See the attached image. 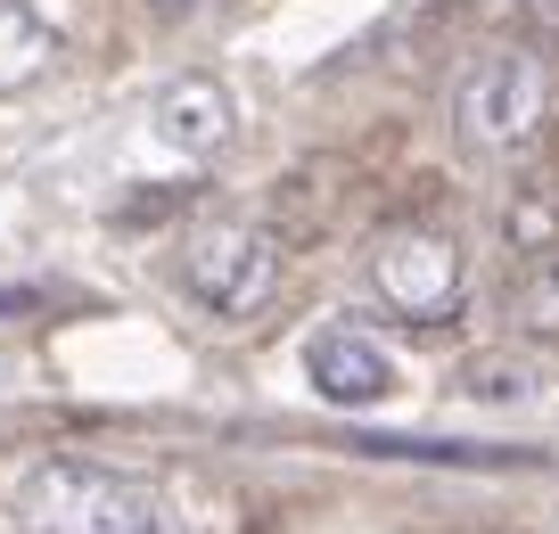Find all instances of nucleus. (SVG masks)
I'll use <instances>...</instances> for the list:
<instances>
[{
  "instance_id": "nucleus-1",
  "label": "nucleus",
  "mask_w": 559,
  "mask_h": 534,
  "mask_svg": "<svg viewBox=\"0 0 559 534\" xmlns=\"http://www.w3.org/2000/svg\"><path fill=\"white\" fill-rule=\"evenodd\" d=\"M17 518L34 534H190L157 485L99 461H41L17 485Z\"/></svg>"
},
{
  "instance_id": "nucleus-2",
  "label": "nucleus",
  "mask_w": 559,
  "mask_h": 534,
  "mask_svg": "<svg viewBox=\"0 0 559 534\" xmlns=\"http://www.w3.org/2000/svg\"><path fill=\"white\" fill-rule=\"evenodd\" d=\"M551 107H559L551 58L526 50V41H502V50L469 58V74L453 83V132H461V149H477V156H519V149L543 140Z\"/></svg>"
},
{
  "instance_id": "nucleus-3",
  "label": "nucleus",
  "mask_w": 559,
  "mask_h": 534,
  "mask_svg": "<svg viewBox=\"0 0 559 534\" xmlns=\"http://www.w3.org/2000/svg\"><path fill=\"white\" fill-rule=\"evenodd\" d=\"M280 239L263 223H198L181 239V288L190 305H206L214 321H255L280 296Z\"/></svg>"
},
{
  "instance_id": "nucleus-4",
  "label": "nucleus",
  "mask_w": 559,
  "mask_h": 534,
  "mask_svg": "<svg viewBox=\"0 0 559 534\" xmlns=\"http://www.w3.org/2000/svg\"><path fill=\"white\" fill-rule=\"evenodd\" d=\"M370 288H379L386 312H403V321H444V312L461 305V247L444 239V230H386L379 247H370Z\"/></svg>"
},
{
  "instance_id": "nucleus-5",
  "label": "nucleus",
  "mask_w": 559,
  "mask_h": 534,
  "mask_svg": "<svg viewBox=\"0 0 559 534\" xmlns=\"http://www.w3.org/2000/svg\"><path fill=\"white\" fill-rule=\"evenodd\" d=\"M305 379H313V395L337 403V412H370V403L395 395V363H386L379 337H362V329H321V337L305 345Z\"/></svg>"
},
{
  "instance_id": "nucleus-6",
  "label": "nucleus",
  "mask_w": 559,
  "mask_h": 534,
  "mask_svg": "<svg viewBox=\"0 0 559 534\" xmlns=\"http://www.w3.org/2000/svg\"><path fill=\"white\" fill-rule=\"evenodd\" d=\"M230 123H239V107H230V91L214 83V74H181V83H165L157 107H148V132L174 156H190V165L230 149Z\"/></svg>"
},
{
  "instance_id": "nucleus-7",
  "label": "nucleus",
  "mask_w": 559,
  "mask_h": 534,
  "mask_svg": "<svg viewBox=\"0 0 559 534\" xmlns=\"http://www.w3.org/2000/svg\"><path fill=\"white\" fill-rule=\"evenodd\" d=\"M453 395L477 403V412H526V403H543V363L535 354H510V345L469 354V363L453 370Z\"/></svg>"
},
{
  "instance_id": "nucleus-8",
  "label": "nucleus",
  "mask_w": 559,
  "mask_h": 534,
  "mask_svg": "<svg viewBox=\"0 0 559 534\" xmlns=\"http://www.w3.org/2000/svg\"><path fill=\"white\" fill-rule=\"evenodd\" d=\"M50 67H58V25L34 0H0V99L34 91Z\"/></svg>"
},
{
  "instance_id": "nucleus-9",
  "label": "nucleus",
  "mask_w": 559,
  "mask_h": 534,
  "mask_svg": "<svg viewBox=\"0 0 559 534\" xmlns=\"http://www.w3.org/2000/svg\"><path fill=\"white\" fill-rule=\"evenodd\" d=\"M510 321H519L526 337H559V247L526 256L519 288H510Z\"/></svg>"
},
{
  "instance_id": "nucleus-10",
  "label": "nucleus",
  "mask_w": 559,
  "mask_h": 534,
  "mask_svg": "<svg viewBox=\"0 0 559 534\" xmlns=\"http://www.w3.org/2000/svg\"><path fill=\"white\" fill-rule=\"evenodd\" d=\"M510 247L519 256H543V247H559V198H519V206L502 214Z\"/></svg>"
},
{
  "instance_id": "nucleus-11",
  "label": "nucleus",
  "mask_w": 559,
  "mask_h": 534,
  "mask_svg": "<svg viewBox=\"0 0 559 534\" xmlns=\"http://www.w3.org/2000/svg\"><path fill=\"white\" fill-rule=\"evenodd\" d=\"M223 0H148V17H165V25H190V17H214Z\"/></svg>"
}]
</instances>
